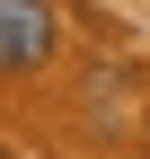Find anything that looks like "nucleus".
<instances>
[{
    "label": "nucleus",
    "mask_w": 150,
    "mask_h": 159,
    "mask_svg": "<svg viewBox=\"0 0 150 159\" xmlns=\"http://www.w3.org/2000/svg\"><path fill=\"white\" fill-rule=\"evenodd\" d=\"M44 53H53L44 0H0V71H35Z\"/></svg>",
    "instance_id": "obj_1"
},
{
    "label": "nucleus",
    "mask_w": 150,
    "mask_h": 159,
    "mask_svg": "<svg viewBox=\"0 0 150 159\" xmlns=\"http://www.w3.org/2000/svg\"><path fill=\"white\" fill-rule=\"evenodd\" d=\"M0 159H9V142H0Z\"/></svg>",
    "instance_id": "obj_2"
}]
</instances>
